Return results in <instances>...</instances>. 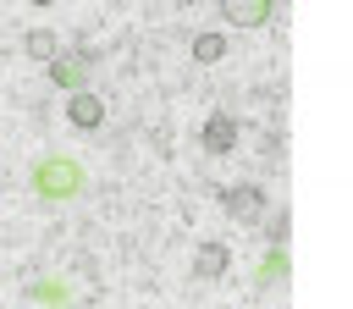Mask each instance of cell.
Masks as SVG:
<instances>
[{
    "label": "cell",
    "mask_w": 353,
    "mask_h": 309,
    "mask_svg": "<svg viewBox=\"0 0 353 309\" xmlns=\"http://www.w3.org/2000/svg\"><path fill=\"white\" fill-rule=\"evenodd\" d=\"M270 6L276 0H221V22H232V28H265Z\"/></svg>",
    "instance_id": "2"
},
{
    "label": "cell",
    "mask_w": 353,
    "mask_h": 309,
    "mask_svg": "<svg viewBox=\"0 0 353 309\" xmlns=\"http://www.w3.org/2000/svg\"><path fill=\"white\" fill-rule=\"evenodd\" d=\"M50 77H55L61 88H72V94L88 88V55H55V61H50Z\"/></svg>",
    "instance_id": "4"
},
{
    "label": "cell",
    "mask_w": 353,
    "mask_h": 309,
    "mask_svg": "<svg viewBox=\"0 0 353 309\" xmlns=\"http://www.w3.org/2000/svg\"><path fill=\"white\" fill-rule=\"evenodd\" d=\"M221 55H226L221 33H199V39H193V61H221Z\"/></svg>",
    "instance_id": "9"
},
{
    "label": "cell",
    "mask_w": 353,
    "mask_h": 309,
    "mask_svg": "<svg viewBox=\"0 0 353 309\" xmlns=\"http://www.w3.org/2000/svg\"><path fill=\"white\" fill-rule=\"evenodd\" d=\"M226 265H232V254H226L221 243H204V248H199V259H193V270H199V276H221Z\"/></svg>",
    "instance_id": "8"
},
{
    "label": "cell",
    "mask_w": 353,
    "mask_h": 309,
    "mask_svg": "<svg viewBox=\"0 0 353 309\" xmlns=\"http://www.w3.org/2000/svg\"><path fill=\"white\" fill-rule=\"evenodd\" d=\"M66 116H72V127H99V121H105V99L88 94V88H77V94L66 99Z\"/></svg>",
    "instance_id": "5"
},
{
    "label": "cell",
    "mask_w": 353,
    "mask_h": 309,
    "mask_svg": "<svg viewBox=\"0 0 353 309\" xmlns=\"http://www.w3.org/2000/svg\"><path fill=\"white\" fill-rule=\"evenodd\" d=\"M221 204H226L237 221H265V193H259V188H226Z\"/></svg>",
    "instance_id": "3"
},
{
    "label": "cell",
    "mask_w": 353,
    "mask_h": 309,
    "mask_svg": "<svg viewBox=\"0 0 353 309\" xmlns=\"http://www.w3.org/2000/svg\"><path fill=\"white\" fill-rule=\"evenodd\" d=\"M199 138H204V149H210V154H226V149L237 143V121H232V116H210Z\"/></svg>",
    "instance_id": "6"
},
{
    "label": "cell",
    "mask_w": 353,
    "mask_h": 309,
    "mask_svg": "<svg viewBox=\"0 0 353 309\" xmlns=\"http://www.w3.org/2000/svg\"><path fill=\"white\" fill-rule=\"evenodd\" d=\"M33 6H50V0H33Z\"/></svg>",
    "instance_id": "10"
},
{
    "label": "cell",
    "mask_w": 353,
    "mask_h": 309,
    "mask_svg": "<svg viewBox=\"0 0 353 309\" xmlns=\"http://www.w3.org/2000/svg\"><path fill=\"white\" fill-rule=\"evenodd\" d=\"M22 50H28L33 61H44V66H50V61L61 55V44H55V33H50V28H33V33L22 39Z\"/></svg>",
    "instance_id": "7"
},
{
    "label": "cell",
    "mask_w": 353,
    "mask_h": 309,
    "mask_svg": "<svg viewBox=\"0 0 353 309\" xmlns=\"http://www.w3.org/2000/svg\"><path fill=\"white\" fill-rule=\"evenodd\" d=\"M33 188H39L44 199H72V193L83 188V171H77V160H44V166L33 171Z\"/></svg>",
    "instance_id": "1"
}]
</instances>
